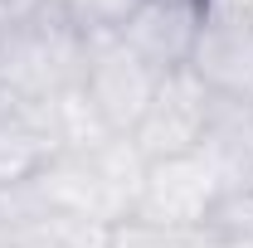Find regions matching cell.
<instances>
[{"label": "cell", "mask_w": 253, "mask_h": 248, "mask_svg": "<svg viewBox=\"0 0 253 248\" xmlns=\"http://www.w3.org/2000/svg\"><path fill=\"white\" fill-rule=\"evenodd\" d=\"M161 78L166 73H156L136 49H126L122 39H102V44H88L78 93L88 102V112L102 122V131L117 136V141H126L136 131V122L146 117Z\"/></svg>", "instance_id": "1"}, {"label": "cell", "mask_w": 253, "mask_h": 248, "mask_svg": "<svg viewBox=\"0 0 253 248\" xmlns=\"http://www.w3.org/2000/svg\"><path fill=\"white\" fill-rule=\"evenodd\" d=\"M214 117H219V102L195 83L190 68H175V73L161 78L156 97H151L146 117L136 122V131L126 136V146L136 151L141 165L175 161V156H195L200 146H205Z\"/></svg>", "instance_id": "2"}, {"label": "cell", "mask_w": 253, "mask_h": 248, "mask_svg": "<svg viewBox=\"0 0 253 248\" xmlns=\"http://www.w3.org/2000/svg\"><path fill=\"white\" fill-rule=\"evenodd\" d=\"M185 68L214 102L253 112V30L200 20V34H195Z\"/></svg>", "instance_id": "3"}, {"label": "cell", "mask_w": 253, "mask_h": 248, "mask_svg": "<svg viewBox=\"0 0 253 248\" xmlns=\"http://www.w3.org/2000/svg\"><path fill=\"white\" fill-rule=\"evenodd\" d=\"M59 136L54 126L30 117V112H10L0 117V195L20 185H39L54 165H59Z\"/></svg>", "instance_id": "4"}, {"label": "cell", "mask_w": 253, "mask_h": 248, "mask_svg": "<svg viewBox=\"0 0 253 248\" xmlns=\"http://www.w3.org/2000/svg\"><path fill=\"white\" fill-rule=\"evenodd\" d=\"M200 34V10H166V5H141V15L122 30V44L136 49L156 73H175L190 63Z\"/></svg>", "instance_id": "5"}, {"label": "cell", "mask_w": 253, "mask_h": 248, "mask_svg": "<svg viewBox=\"0 0 253 248\" xmlns=\"http://www.w3.org/2000/svg\"><path fill=\"white\" fill-rule=\"evenodd\" d=\"M146 0H59V20L78 34L83 44L122 39V30L141 15Z\"/></svg>", "instance_id": "6"}, {"label": "cell", "mask_w": 253, "mask_h": 248, "mask_svg": "<svg viewBox=\"0 0 253 248\" xmlns=\"http://www.w3.org/2000/svg\"><path fill=\"white\" fill-rule=\"evenodd\" d=\"M205 229L219 239V244H239V248H253V175L234 180L214 200V209L205 219Z\"/></svg>", "instance_id": "7"}, {"label": "cell", "mask_w": 253, "mask_h": 248, "mask_svg": "<svg viewBox=\"0 0 253 248\" xmlns=\"http://www.w3.org/2000/svg\"><path fill=\"white\" fill-rule=\"evenodd\" d=\"M200 20H214V25H244V30H253V0H205V5H200Z\"/></svg>", "instance_id": "8"}, {"label": "cell", "mask_w": 253, "mask_h": 248, "mask_svg": "<svg viewBox=\"0 0 253 248\" xmlns=\"http://www.w3.org/2000/svg\"><path fill=\"white\" fill-rule=\"evenodd\" d=\"M15 102H20V97L10 93V88H5V78H0V117H10V112H20Z\"/></svg>", "instance_id": "9"}, {"label": "cell", "mask_w": 253, "mask_h": 248, "mask_svg": "<svg viewBox=\"0 0 253 248\" xmlns=\"http://www.w3.org/2000/svg\"><path fill=\"white\" fill-rule=\"evenodd\" d=\"M146 5H166V10H200L205 0H146Z\"/></svg>", "instance_id": "10"}]
</instances>
